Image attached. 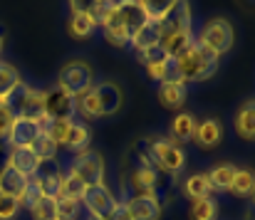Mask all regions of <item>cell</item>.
<instances>
[{"label": "cell", "instance_id": "1", "mask_svg": "<svg viewBox=\"0 0 255 220\" xmlns=\"http://www.w3.org/2000/svg\"><path fill=\"white\" fill-rule=\"evenodd\" d=\"M146 20L149 17H146L144 7L139 5V0H117L112 5V10L107 12V17L102 20V32L109 45L127 47V45H131V37Z\"/></svg>", "mask_w": 255, "mask_h": 220}, {"label": "cell", "instance_id": "2", "mask_svg": "<svg viewBox=\"0 0 255 220\" xmlns=\"http://www.w3.org/2000/svg\"><path fill=\"white\" fill-rule=\"evenodd\" d=\"M173 60H176V67H178V74H181V82H183V84L208 79L211 74L218 70V62H221V57H218L216 52H211L206 45H201L196 37H193V42H191L178 57H173Z\"/></svg>", "mask_w": 255, "mask_h": 220}, {"label": "cell", "instance_id": "3", "mask_svg": "<svg viewBox=\"0 0 255 220\" xmlns=\"http://www.w3.org/2000/svg\"><path fill=\"white\" fill-rule=\"evenodd\" d=\"M57 87L65 89L67 94H72L75 99H80L82 94H87L94 87V70L87 65L85 60H72V62H67L60 70Z\"/></svg>", "mask_w": 255, "mask_h": 220}, {"label": "cell", "instance_id": "4", "mask_svg": "<svg viewBox=\"0 0 255 220\" xmlns=\"http://www.w3.org/2000/svg\"><path fill=\"white\" fill-rule=\"evenodd\" d=\"M196 40L201 45H206L211 52H216L218 57H223L226 52H231V47L236 42V32H233V25L226 17H213L203 25V30Z\"/></svg>", "mask_w": 255, "mask_h": 220}, {"label": "cell", "instance_id": "5", "mask_svg": "<svg viewBox=\"0 0 255 220\" xmlns=\"http://www.w3.org/2000/svg\"><path fill=\"white\" fill-rule=\"evenodd\" d=\"M67 173H72L77 181H82L85 186H97L104 183V158L99 151L87 148L82 153H75Z\"/></svg>", "mask_w": 255, "mask_h": 220}, {"label": "cell", "instance_id": "6", "mask_svg": "<svg viewBox=\"0 0 255 220\" xmlns=\"http://www.w3.org/2000/svg\"><path fill=\"white\" fill-rule=\"evenodd\" d=\"M149 153H151V161L156 163V168L159 171H166L171 176L181 173L183 166H186L183 148L178 146L176 141H171V139H154L149 144Z\"/></svg>", "mask_w": 255, "mask_h": 220}, {"label": "cell", "instance_id": "7", "mask_svg": "<svg viewBox=\"0 0 255 220\" xmlns=\"http://www.w3.org/2000/svg\"><path fill=\"white\" fill-rule=\"evenodd\" d=\"M7 104L12 107L15 116H20V119H32V121H37V119L45 114L42 92L35 89V87H30V84H25V82L15 89V94L7 99Z\"/></svg>", "mask_w": 255, "mask_h": 220}, {"label": "cell", "instance_id": "8", "mask_svg": "<svg viewBox=\"0 0 255 220\" xmlns=\"http://www.w3.org/2000/svg\"><path fill=\"white\" fill-rule=\"evenodd\" d=\"M89 211L92 218H99V220H107L112 216V211L117 208V196L109 191L107 183H97V186H87L85 193H82V201H80Z\"/></svg>", "mask_w": 255, "mask_h": 220}, {"label": "cell", "instance_id": "9", "mask_svg": "<svg viewBox=\"0 0 255 220\" xmlns=\"http://www.w3.org/2000/svg\"><path fill=\"white\" fill-rule=\"evenodd\" d=\"M42 104H45V116L55 121H72L77 114V99L60 87L42 92Z\"/></svg>", "mask_w": 255, "mask_h": 220}, {"label": "cell", "instance_id": "10", "mask_svg": "<svg viewBox=\"0 0 255 220\" xmlns=\"http://www.w3.org/2000/svg\"><path fill=\"white\" fill-rule=\"evenodd\" d=\"M35 178H37V183H40L42 196H47V198H60L65 168H62V163H60L57 158L40 161V166H37V171H35Z\"/></svg>", "mask_w": 255, "mask_h": 220}, {"label": "cell", "instance_id": "11", "mask_svg": "<svg viewBox=\"0 0 255 220\" xmlns=\"http://www.w3.org/2000/svg\"><path fill=\"white\" fill-rule=\"evenodd\" d=\"M183 30H193L191 25V7L186 0H178L169 12L159 20V32H161V40H166L176 32H183Z\"/></svg>", "mask_w": 255, "mask_h": 220}, {"label": "cell", "instance_id": "12", "mask_svg": "<svg viewBox=\"0 0 255 220\" xmlns=\"http://www.w3.org/2000/svg\"><path fill=\"white\" fill-rule=\"evenodd\" d=\"M92 92L99 102L102 116H114L124 104V94H122V87L117 82H94Z\"/></svg>", "mask_w": 255, "mask_h": 220}, {"label": "cell", "instance_id": "13", "mask_svg": "<svg viewBox=\"0 0 255 220\" xmlns=\"http://www.w3.org/2000/svg\"><path fill=\"white\" fill-rule=\"evenodd\" d=\"M124 206H127V211H129L131 220H159L161 218V203H159V196L134 193Z\"/></svg>", "mask_w": 255, "mask_h": 220}, {"label": "cell", "instance_id": "14", "mask_svg": "<svg viewBox=\"0 0 255 220\" xmlns=\"http://www.w3.org/2000/svg\"><path fill=\"white\" fill-rule=\"evenodd\" d=\"M156 183H159V168L156 163L149 158L144 163H139L131 173V186L136 188V193H149L156 196Z\"/></svg>", "mask_w": 255, "mask_h": 220}, {"label": "cell", "instance_id": "15", "mask_svg": "<svg viewBox=\"0 0 255 220\" xmlns=\"http://www.w3.org/2000/svg\"><path fill=\"white\" fill-rule=\"evenodd\" d=\"M5 163L12 166V168H15L17 173H22L25 178H30V176H35V171H37V166H40V158L32 153L30 146H10Z\"/></svg>", "mask_w": 255, "mask_h": 220}, {"label": "cell", "instance_id": "16", "mask_svg": "<svg viewBox=\"0 0 255 220\" xmlns=\"http://www.w3.org/2000/svg\"><path fill=\"white\" fill-rule=\"evenodd\" d=\"M193 141L201 148H216L223 141V124L218 119H203L196 121V131H193Z\"/></svg>", "mask_w": 255, "mask_h": 220}, {"label": "cell", "instance_id": "17", "mask_svg": "<svg viewBox=\"0 0 255 220\" xmlns=\"http://www.w3.org/2000/svg\"><path fill=\"white\" fill-rule=\"evenodd\" d=\"M40 136V124L32 119H15L10 134H7V144L10 146H32V141Z\"/></svg>", "mask_w": 255, "mask_h": 220}, {"label": "cell", "instance_id": "18", "mask_svg": "<svg viewBox=\"0 0 255 220\" xmlns=\"http://www.w3.org/2000/svg\"><path fill=\"white\" fill-rule=\"evenodd\" d=\"M233 126H236V134L243 139V141H253L255 136V107L253 99L243 102L233 116Z\"/></svg>", "mask_w": 255, "mask_h": 220}, {"label": "cell", "instance_id": "19", "mask_svg": "<svg viewBox=\"0 0 255 220\" xmlns=\"http://www.w3.org/2000/svg\"><path fill=\"white\" fill-rule=\"evenodd\" d=\"M89 141H92V131L87 124H80V121H70L67 126V136L62 141V146L72 153H82L89 148Z\"/></svg>", "mask_w": 255, "mask_h": 220}, {"label": "cell", "instance_id": "20", "mask_svg": "<svg viewBox=\"0 0 255 220\" xmlns=\"http://www.w3.org/2000/svg\"><path fill=\"white\" fill-rule=\"evenodd\" d=\"M159 102L161 107L166 109H181L186 104V84H178V82H161L159 84Z\"/></svg>", "mask_w": 255, "mask_h": 220}, {"label": "cell", "instance_id": "21", "mask_svg": "<svg viewBox=\"0 0 255 220\" xmlns=\"http://www.w3.org/2000/svg\"><path fill=\"white\" fill-rule=\"evenodd\" d=\"M193 131H196V116L188 111H181L173 116L171 121V141H193Z\"/></svg>", "mask_w": 255, "mask_h": 220}, {"label": "cell", "instance_id": "22", "mask_svg": "<svg viewBox=\"0 0 255 220\" xmlns=\"http://www.w3.org/2000/svg\"><path fill=\"white\" fill-rule=\"evenodd\" d=\"M131 45H134V50H136V52H141V50H146V47H151V45H161L159 22L146 20V22L136 30V35L131 37Z\"/></svg>", "mask_w": 255, "mask_h": 220}, {"label": "cell", "instance_id": "23", "mask_svg": "<svg viewBox=\"0 0 255 220\" xmlns=\"http://www.w3.org/2000/svg\"><path fill=\"white\" fill-rule=\"evenodd\" d=\"M236 173H238V166H233V163H221V166H213L206 176H208V181H211V188H213V191L226 193V191L231 188V183H233Z\"/></svg>", "mask_w": 255, "mask_h": 220}, {"label": "cell", "instance_id": "24", "mask_svg": "<svg viewBox=\"0 0 255 220\" xmlns=\"http://www.w3.org/2000/svg\"><path fill=\"white\" fill-rule=\"evenodd\" d=\"M25 181H27V178H25L22 173H17L12 166L2 163V168H0V193H2V196L17 198L20 191H22V186H25Z\"/></svg>", "mask_w": 255, "mask_h": 220}, {"label": "cell", "instance_id": "25", "mask_svg": "<svg viewBox=\"0 0 255 220\" xmlns=\"http://www.w3.org/2000/svg\"><path fill=\"white\" fill-rule=\"evenodd\" d=\"M20 84H22L20 72H17L12 65L0 62V102H7V99L15 94V89H17Z\"/></svg>", "mask_w": 255, "mask_h": 220}, {"label": "cell", "instance_id": "26", "mask_svg": "<svg viewBox=\"0 0 255 220\" xmlns=\"http://www.w3.org/2000/svg\"><path fill=\"white\" fill-rule=\"evenodd\" d=\"M183 193H186L191 201H196V198H208V196L213 193L208 176H206V173H193V176H188V178L183 181Z\"/></svg>", "mask_w": 255, "mask_h": 220}, {"label": "cell", "instance_id": "27", "mask_svg": "<svg viewBox=\"0 0 255 220\" xmlns=\"http://www.w3.org/2000/svg\"><path fill=\"white\" fill-rule=\"evenodd\" d=\"M67 27H70V35H72V37H80V40H82V37H89V35L97 30V22L92 20V15H89L87 10H80V12H72Z\"/></svg>", "mask_w": 255, "mask_h": 220}, {"label": "cell", "instance_id": "28", "mask_svg": "<svg viewBox=\"0 0 255 220\" xmlns=\"http://www.w3.org/2000/svg\"><path fill=\"white\" fill-rule=\"evenodd\" d=\"M188 216L191 220H218V203L213 201V196L196 198V201H191Z\"/></svg>", "mask_w": 255, "mask_h": 220}, {"label": "cell", "instance_id": "29", "mask_svg": "<svg viewBox=\"0 0 255 220\" xmlns=\"http://www.w3.org/2000/svg\"><path fill=\"white\" fill-rule=\"evenodd\" d=\"M253 188H255V176L251 168H238V173H236V178H233V183H231V193L236 196V198H251L253 196Z\"/></svg>", "mask_w": 255, "mask_h": 220}, {"label": "cell", "instance_id": "30", "mask_svg": "<svg viewBox=\"0 0 255 220\" xmlns=\"http://www.w3.org/2000/svg\"><path fill=\"white\" fill-rule=\"evenodd\" d=\"M40 198H42L40 183H37V178H35V176H30V178L25 181V186H22L20 196H17V203H20V208H27V211H30Z\"/></svg>", "mask_w": 255, "mask_h": 220}, {"label": "cell", "instance_id": "31", "mask_svg": "<svg viewBox=\"0 0 255 220\" xmlns=\"http://www.w3.org/2000/svg\"><path fill=\"white\" fill-rule=\"evenodd\" d=\"M30 213H32V220H60L57 218V198L42 196V198L30 208Z\"/></svg>", "mask_w": 255, "mask_h": 220}, {"label": "cell", "instance_id": "32", "mask_svg": "<svg viewBox=\"0 0 255 220\" xmlns=\"http://www.w3.org/2000/svg\"><path fill=\"white\" fill-rule=\"evenodd\" d=\"M176 2H178V0H139V5L144 7L146 17H149V20H154V22H159V20L169 12Z\"/></svg>", "mask_w": 255, "mask_h": 220}, {"label": "cell", "instance_id": "33", "mask_svg": "<svg viewBox=\"0 0 255 220\" xmlns=\"http://www.w3.org/2000/svg\"><path fill=\"white\" fill-rule=\"evenodd\" d=\"M32 153L40 158V161H50V158H57V144L50 139V136H45V134H40L35 141H32Z\"/></svg>", "mask_w": 255, "mask_h": 220}, {"label": "cell", "instance_id": "34", "mask_svg": "<svg viewBox=\"0 0 255 220\" xmlns=\"http://www.w3.org/2000/svg\"><path fill=\"white\" fill-rule=\"evenodd\" d=\"M77 111H80L85 119H99V116H102L99 102H97V97H94V92H92V89L77 99Z\"/></svg>", "mask_w": 255, "mask_h": 220}, {"label": "cell", "instance_id": "35", "mask_svg": "<svg viewBox=\"0 0 255 220\" xmlns=\"http://www.w3.org/2000/svg\"><path fill=\"white\" fill-rule=\"evenodd\" d=\"M80 211H82V203H80V201L65 198V196L57 198V218L60 220H77Z\"/></svg>", "mask_w": 255, "mask_h": 220}, {"label": "cell", "instance_id": "36", "mask_svg": "<svg viewBox=\"0 0 255 220\" xmlns=\"http://www.w3.org/2000/svg\"><path fill=\"white\" fill-rule=\"evenodd\" d=\"M85 183L82 181H77L72 173H67L65 171V178H62V191H60V196H65V198H75V201H82V193H85Z\"/></svg>", "mask_w": 255, "mask_h": 220}, {"label": "cell", "instance_id": "37", "mask_svg": "<svg viewBox=\"0 0 255 220\" xmlns=\"http://www.w3.org/2000/svg\"><path fill=\"white\" fill-rule=\"evenodd\" d=\"M15 119H17V116H15L12 107H10L7 102H0V141H7V134H10Z\"/></svg>", "mask_w": 255, "mask_h": 220}, {"label": "cell", "instance_id": "38", "mask_svg": "<svg viewBox=\"0 0 255 220\" xmlns=\"http://www.w3.org/2000/svg\"><path fill=\"white\" fill-rule=\"evenodd\" d=\"M139 57H141V62H144L146 67H151V65H161L164 60H169V55H166V50H164L161 45H151V47L141 50Z\"/></svg>", "mask_w": 255, "mask_h": 220}, {"label": "cell", "instance_id": "39", "mask_svg": "<svg viewBox=\"0 0 255 220\" xmlns=\"http://www.w3.org/2000/svg\"><path fill=\"white\" fill-rule=\"evenodd\" d=\"M20 213V203L12 196H2L0 193V220H15Z\"/></svg>", "mask_w": 255, "mask_h": 220}, {"label": "cell", "instance_id": "40", "mask_svg": "<svg viewBox=\"0 0 255 220\" xmlns=\"http://www.w3.org/2000/svg\"><path fill=\"white\" fill-rule=\"evenodd\" d=\"M114 2H117V0H94V2L87 7V12L92 15V20L97 22V27L102 25V20L107 17V12L112 10V5H114Z\"/></svg>", "mask_w": 255, "mask_h": 220}, {"label": "cell", "instance_id": "41", "mask_svg": "<svg viewBox=\"0 0 255 220\" xmlns=\"http://www.w3.org/2000/svg\"><path fill=\"white\" fill-rule=\"evenodd\" d=\"M107 220H131V216H129V211H127L124 203H117V208L112 211V216Z\"/></svg>", "mask_w": 255, "mask_h": 220}, {"label": "cell", "instance_id": "42", "mask_svg": "<svg viewBox=\"0 0 255 220\" xmlns=\"http://www.w3.org/2000/svg\"><path fill=\"white\" fill-rule=\"evenodd\" d=\"M72 2V12H80V10H87L94 0H70Z\"/></svg>", "mask_w": 255, "mask_h": 220}, {"label": "cell", "instance_id": "43", "mask_svg": "<svg viewBox=\"0 0 255 220\" xmlns=\"http://www.w3.org/2000/svg\"><path fill=\"white\" fill-rule=\"evenodd\" d=\"M0 52H2V37H0Z\"/></svg>", "mask_w": 255, "mask_h": 220}, {"label": "cell", "instance_id": "44", "mask_svg": "<svg viewBox=\"0 0 255 220\" xmlns=\"http://www.w3.org/2000/svg\"><path fill=\"white\" fill-rule=\"evenodd\" d=\"M87 220H99V218H92V216H89V218H87Z\"/></svg>", "mask_w": 255, "mask_h": 220}]
</instances>
